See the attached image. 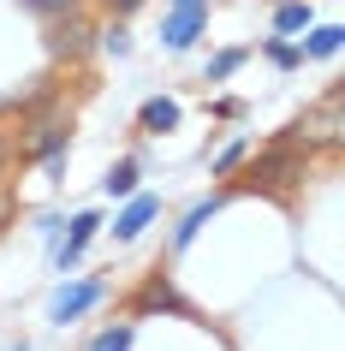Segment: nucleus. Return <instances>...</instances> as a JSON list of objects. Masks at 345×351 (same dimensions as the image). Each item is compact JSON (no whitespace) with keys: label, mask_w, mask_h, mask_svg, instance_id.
<instances>
[{"label":"nucleus","mask_w":345,"mask_h":351,"mask_svg":"<svg viewBox=\"0 0 345 351\" xmlns=\"http://www.w3.org/2000/svg\"><path fill=\"white\" fill-rule=\"evenodd\" d=\"M298 48H304V60H340V48H345V30H340V24H309Z\"/></svg>","instance_id":"nucleus-8"},{"label":"nucleus","mask_w":345,"mask_h":351,"mask_svg":"<svg viewBox=\"0 0 345 351\" xmlns=\"http://www.w3.org/2000/svg\"><path fill=\"white\" fill-rule=\"evenodd\" d=\"M95 232H102V215H95V208H78L72 221H66V239H54V268H60V274L84 262V250H90Z\"/></svg>","instance_id":"nucleus-3"},{"label":"nucleus","mask_w":345,"mask_h":351,"mask_svg":"<svg viewBox=\"0 0 345 351\" xmlns=\"http://www.w3.org/2000/svg\"><path fill=\"white\" fill-rule=\"evenodd\" d=\"M161 221V197H149V191H131L126 208L113 215V244H131V239H143L149 226Z\"/></svg>","instance_id":"nucleus-4"},{"label":"nucleus","mask_w":345,"mask_h":351,"mask_svg":"<svg viewBox=\"0 0 345 351\" xmlns=\"http://www.w3.org/2000/svg\"><path fill=\"white\" fill-rule=\"evenodd\" d=\"M131 339H137V328H131V322H108V328L90 339V351H131Z\"/></svg>","instance_id":"nucleus-14"},{"label":"nucleus","mask_w":345,"mask_h":351,"mask_svg":"<svg viewBox=\"0 0 345 351\" xmlns=\"http://www.w3.org/2000/svg\"><path fill=\"white\" fill-rule=\"evenodd\" d=\"M167 6H202V0H167Z\"/></svg>","instance_id":"nucleus-19"},{"label":"nucleus","mask_w":345,"mask_h":351,"mask_svg":"<svg viewBox=\"0 0 345 351\" xmlns=\"http://www.w3.org/2000/svg\"><path fill=\"white\" fill-rule=\"evenodd\" d=\"M202 30H209V0L202 6H167L161 19V48L167 54H185V48H197Z\"/></svg>","instance_id":"nucleus-2"},{"label":"nucleus","mask_w":345,"mask_h":351,"mask_svg":"<svg viewBox=\"0 0 345 351\" xmlns=\"http://www.w3.org/2000/svg\"><path fill=\"white\" fill-rule=\"evenodd\" d=\"M244 155H250V137H233V143H226V149L215 155V173H233V167L244 161Z\"/></svg>","instance_id":"nucleus-15"},{"label":"nucleus","mask_w":345,"mask_h":351,"mask_svg":"<svg viewBox=\"0 0 345 351\" xmlns=\"http://www.w3.org/2000/svg\"><path fill=\"white\" fill-rule=\"evenodd\" d=\"M149 310H173V315H191V304H185L179 292H173V280L167 274H149L143 292L131 298V315H149Z\"/></svg>","instance_id":"nucleus-5"},{"label":"nucleus","mask_w":345,"mask_h":351,"mask_svg":"<svg viewBox=\"0 0 345 351\" xmlns=\"http://www.w3.org/2000/svg\"><path fill=\"white\" fill-rule=\"evenodd\" d=\"M102 6H108V12H119V19H126V12H137V6H143V0H102Z\"/></svg>","instance_id":"nucleus-17"},{"label":"nucleus","mask_w":345,"mask_h":351,"mask_svg":"<svg viewBox=\"0 0 345 351\" xmlns=\"http://www.w3.org/2000/svg\"><path fill=\"white\" fill-rule=\"evenodd\" d=\"M108 292H113V286H108L102 274H95V280H72V286H60V292H54V304H48V322H54V328H72V322H84V315H90Z\"/></svg>","instance_id":"nucleus-1"},{"label":"nucleus","mask_w":345,"mask_h":351,"mask_svg":"<svg viewBox=\"0 0 345 351\" xmlns=\"http://www.w3.org/2000/svg\"><path fill=\"white\" fill-rule=\"evenodd\" d=\"M102 48H108V54H131V30L126 24H108V30H102Z\"/></svg>","instance_id":"nucleus-16"},{"label":"nucleus","mask_w":345,"mask_h":351,"mask_svg":"<svg viewBox=\"0 0 345 351\" xmlns=\"http://www.w3.org/2000/svg\"><path fill=\"white\" fill-rule=\"evenodd\" d=\"M137 185H143V161H137V155H119V161L108 167V179H102V197H131Z\"/></svg>","instance_id":"nucleus-10"},{"label":"nucleus","mask_w":345,"mask_h":351,"mask_svg":"<svg viewBox=\"0 0 345 351\" xmlns=\"http://www.w3.org/2000/svg\"><path fill=\"white\" fill-rule=\"evenodd\" d=\"M215 208H220V197H197V203L185 208V221H179V226H173V250H185V244L197 239L202 226L215 221Z\"/></svg>","instance_id":"nucleus-11"},{"label":"nucleus","mask_w":345,"mask_h":351,"mask_svg":"<svg viewBox=\"0 0 345 351\" xmlns=\"http://www.w3.org/2000/svg\"><path fill=\"white\" fill-rule=\"evenodd\" d=\"M262 60L280 66V72H298V66H304V48H298L292 36H268V42H262Z\"/></svg>","instance_id":"nucleus-12"},{"label":"nucleus","mask_w":345,"mask_h":351,"mask_svg":"<svg viewBox=\"0 0 345 351\" xmlns=\"http://www.w3.org/2000/svg\"><path fill=\"white\" fill-rule=\"evenodd\" d=\"M90 36H95L90 19H84V12H66V24L54 30V48H60L66 60H84V54H90Z\"/></svg>","instance_id":"nucleus-7"},{"label":"nucleus","mask_w":345,"mask_h":351,"mask_svg":"<svg viewBox=\"0 0 345 351\" xmlns=\"http://www.w3.org/2000/svg\"><path fill=\"white\" fill-rule=\"evenodd\" d=\"M316 24V0H280L274 6V36H304Z\"/></svg>","instance_id":"nucleus-9"},{"label":"nucleus","mask_w":345,"mask_h":351,"mask_svg":"<svg viewBox=\"0 0 345 351\" xmlns=\"http://www.w3.org/2000/svg\"><path fill=\"white\" fill-rule=\"evenodd\" d=\"M6 215H12V197H6V191H0V226H6Z\"/></svg>","instance_id":"nucleus-18"},{"label":"nucleus","mask_w":345,"mask_h":351,"mask_svg":"<svg viewBox=\"0 0 345 351\" xmlns=\"http://www.w3.org/2000/svg\"><path fill=\"white\" fill-rule=\"evenodd\" d=\"M6 351H30V346H24V339H19V346H6Z\"/></svg>","instance_id":"nucleus-20"},{"label":"nucleus","mask_w":345,"mask_h":351,"mask_svg":"<svg viewBox=\"0 0 345 351\" xmlns=\"http://www.w3.org/2000/svg\"><path fill=\"white\" fill-rule=\"evenodd\" d=\"M244 60H250V48H220V54L209 60V72H202V84H226V77H233L238 66H244Z\"/></svg>","instance_id":"nucleus-13"},{"label":"nucleus","mask_w":345,"mask_h":351,"mask_svg":"<svg viewBox=\"0 0 345 351\" xmlns=\"http://www.w3.org/2000/svg\"><path fill=\"white\" fill-rule=\"evenodd\" d=\"M179 101L173 95H149L143 108H137V131H149V137H167V131H179Z\"/></svg>","instance_id":"nucleus-6"}]
</instances>
